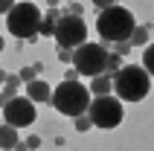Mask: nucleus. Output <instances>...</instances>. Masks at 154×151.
Listing matches in <instances>:
<instances>
[{
	"label": "nucleus",
	"mask_w": 154,
	"mask_h": 151,
	"mask_svg": "<svg viewBox=\"0 0 154 151\" xmlns=\"http://www.w3.org/2000/svg\"><path fill=\"white\" fill-rule=\"evenodd\" d=\"M151 90V76L140 64H122L111 76V93H116L119 102H143Z\"/></svg>",
	"instance_id": "nucleus-1"
},
{
	"label": "nucleus",
	"mask_w": 154,
	"mask_h": 151,
	"mask_svg": "<svg viewBox=\"0 0 154 151\" xmlns=\"http://www.w3.org/2000/svg\"><path fill=\"white\" fill-rule=\"evenodd\" d=\"M134 15H131V9L125 6H105L99 9V17H96V32L102 35V41L108 44H116V41H128L131 32H134Z\"/></svg>",
	"instance_id": "nucleus-2"
},
{
	"label": "nucleus",
	"mask_w": 154,
	"mask_h": 151,
	"mask_svg": "<svg viewBox=\"0 0 154 151\" xmlns=\"http://www.w3.org/2000/svg\"><path fill=\"white\" fill-rule=\"evenodd\" d=\"M90 90H87L82 82H61L55 90L50 93V105L58 113L64 116H79V113H85L87 105H90Z\"/></svg>",
	"instance_id": "nucleus-3"
},
{
	"label": "nucleus",
	"mask_w": 154,
	"mask_h": 151,
	"mask_svg": "<svg viewBox=\"0 0 154 151\" xmlns=\"http://www.w3.org/2000/svg\"><path fill=\"white\" fill-rule=\"evenodd\" d=\"M38 26H41V9L35 3H15L6 12V29L20 41L35 44L38 41Z\"/></svg>",
	"instance_id": "nucleus-4"
},
{
	"label": "nucleus",
	"mask_w": 154,
	"mask_h": 151,
	"mask_svg": "<svg viewBox=\"0 0 154 151\" xmlns=\"http://www.w3.org/2000/svg\"><path fill=\"white\" fill-rule=\"evenodd\" d=\"M105 61H108V47L105 44L85 41V44H79V47H73V52H70L73 70H79V76H87V79L105 73Z\"/></svg>",
	"instance_id": "nucleus-5"
},
{
	"label": "nucleus",
	"mask_w": 154,
	"mask_h": 151,
	"mask_svg": "<svg viewBox=\"0 0 154 151\" xmlns=\"http://www.w3.org/2000/svg\"><path fill=\"white\" fill-rule=\"evenodd\" d=\"M87 116H90V125L102 128V131H111V128H116L122 122V116H125V110H122V102L116 99V96H96V99H90V105H87L85 110Z\"/></svg>",
	"instance_id": "nucleus-6"
},
{
	"label": "nucleus",
	"mask_w": 154,
	"mask_h": 151,
	"mask_svg": "<svg viewBox=\"0 0 154 151\" xmlns=\"http://www.w3.org/2000/svg\"><path fill=\"white\" fill-rule=\"evenodd\" d=\"M52 38H55L58 47H67V50H73V47H79V44H85L87 41L85 17H79V15H61L58 20H55Z\"/></svg>",
	"instance_id": "nucleus-7"
},
{
	"label": "nucleus",
	"mask_w": 154,
	"mask_h": 151,
	"mask_svg": "<svg viewBox=\"0 0 154 151\" xmlns=\"http://www.w3.org/2000/svg\"><path fill=\"white\" fill-rule=\"evenodd\" d=\"M35 102H29L26 96H12V99L3 102V119H6V125L12 128H26L35 122Z\"/></svg>",
	"instance_id": "nucleus-8"
},
{
	"label": "nucleus",
	"mask_w": 154,
	"mask_h": 151,
	"mask_svg": "<svg viewBox=\"0 0 154 151\" xmlns=\"http://www.w3.org/2000/svg\"><path fill=\"white\" fill-rule=\"evenodd\" d=\"M50 93L52 87L41 79H32V82H26V99L35 102V105H41V102H50Z\"/></svg>",
	"instance_id": "nucleus-9"
},
{
	"label": "nucleus",
	"mask_w": 154,
	"mask_h": 151,
	"mask_svg": "<svg viewBox=\"0 0 154 151\" xmlns=\"http://www.w3.org/2000/svg\"><path fill=\"white\" fill-rule=\"evenodd\" d=\"M15 143H17V128H12V125H0V148L3 151H12L15 148Z\"/></svg>",
	"instance_id": "nucleus-10"
},
{
	"label": "nucleus",
	"mask_w": 154,
	"mask_h": 151,
	"mask_svg": "<svg viewBox=\"0 0 154 151\" xmlns=\"http://www.w3.org/2000/svg\"><path fill=\"white\" fill-rule=\"evenodd\" d=\"M87 90H90V93H99V96L111 93V76H105V73L93 76V79H90V87H87Z\"/></svg>",
	"instance_id": "nucleus-11"
},
{
	"label": "nucleus",
	"mask_w": 154,
	"mask_h": 151,
	"mask_svg": "<svg viewBox=\"0 0 154 151\" xmlns=\"http://www.w3.org/2000/svg\"><path fill=\"white\" fill-rule=\"evenodd\" d=\"M128 44H131V47H146V44H148V26H134Z\"/></svg>",
	"instance_id": "nucleus-12"
},
{
	"label": "nucleus",
	"mask_w": 154,
	"mask_h": 151,
	"mask_svg": "<svg viewBox=\"0 0 154 151\" xmlns=\"http://www.w3.org/2000/svg\"><path fill=\"white\" fill-rule=\"evenodd\" d=\"M20 84H23V82H20L17 76H6V82H3V90H0V93H3V99H12V96L17 93V87H20Z\"/></svg>",
	"instance_id": "nucleus-13"
},
{
	"label": "nucleus",
	"mask_w": 154,
	"mask_h": 151,
	"mask_svg": "<svg viewBox=\"0 0 154 151\" xmlns=\"http://www.w3.org/2000/svg\"><path fill=\"white\" fill-rule=\"evenodd\" d=\"M41 70H44V64H41V61H35V64H29V67H23V70H20V73H17V79L26 84V82H32V79L41 73Z\"/></svg>",
	"instance_id": "nucleus-14"
},
{
	"label": "nucleus",
	"mask_w": 154,
	"mask_h": 151,
	"mask_svg": "<svg viewBox=\"0 0 154 151\" xmlns=\"http://www.w3.org/2000/svg\"><path fill=\"white\" fill-rule=\"evenodd\" d=\"M140 67L146 70L148 76L154 73V47L151 44H146V50H143V64H140Z\"/></svg>",
	"instance_id": "nucleus-15"
},
{
	"label": "nucleus",
	"mask_w": 154,
	"mask_h": 151,
	"mask_svg": "<svg viewBox=\"0 0 154 151\" xmlns=\"http://www.w3.org/2000/svg\"><path fill=\"white\" fill-rule=\"evenodd\" d=\"M119 67H122V55H116V52H108V61H105V76H113Z\"/></svg>",
	"instance_id": "nucleus-16"
},
{
	"label": "nucleus",
	"mask_w": 154,
	"mask_h": 151,
	"mask_svg": "<svg viewBox=\"0 0 154 151\" xmlns=\"http://www.w3.org/2000/svg\"><path fill=\"white\" fill-rule=\"evenodd\" d=\"M73 125H76L79 134H85L87 128H93V125H90V116H87V113H79V116H73Z\"/></svg>",
	"instance_id": "nucleus-17"
},
{
	"label": "nucleus",
	"mask_w": 154,
	"mask_h": 151,
	"mask_svg": "<svg viewBox=\"0 0 154 151\" xmlns=\"http://www.w3.org/2000/svg\"><path fill=\"white\" fill-rule=\"evenodd\" d=\"M113 47H116V55H122V58H125V55L131 52V44H128V41H116Z\"/></svg>",
	"instance_id": "nucleus-18"
},
{
	"label": "nucleus",
	"mask_w": 154,
	"mask_h": 151,
	"mask_svg": "<svg viewBox=\"0 0 154 151\" xmlns=\"http://www.w3.org/2000/svg\"><path fill=\"white\" fill-rule=\"evenodd\" d=\"M64 15H79V17H85V12H82V6H79L76 0H70V9L64 12Z\"/></svg>",
	"instance_id": "nucleus-19"
},
{
	"label": "nucleus",
	"mask_w": 154,
	"mask_h": 151,
	"mask_svg": "<svg viewBox=\"0 0 154 151\" xmlns=\"http://www.w3.org/2000/svg\"><path fill=\"white\" fill-rule=\"evenodd\" d=\"M70 52H73V50H67V47H61V50H58V61L70 64Z\"/></svg>",
	"instance_id": "nucleus-20"
},
{
	"label": "nucleus",
	"mask_w": 154,
	"mask_h": 151,
	"mask_svg": "<svg viewBox=\"0 0 154 151\" xmlns=\"http://www.w3.org/2000/svg\"><path fill=\"white\" fill-rule=\"evenodd\" d=\"M38 145H41L38 137H29V140H26V148H29V151H38Z\"/></svg>",
	"instance_id": "nucleus-21"
},
{
	"label": "nucleus",
	"mask_w": 154,
	"mask_h": 151,
	"mask_svg": "<svg viewBox=\"0 0 154 151\" xmlns=\"http://www.w3.org/2000/svg\"><path fill=\"white\" fill-rule=\"evenodd\" d=\"M12 6H15V0H0V15H6Z\"/></svg>",
	"instance_id": "nucleus-22"
},
{
	"label": "nucleus",
	"mask_w": 154,
	"mask_h": 151,
	"mask_svg": "<svg viewBox=\"0 0 154 151\" xmlns=\"http://www.w3.org/2000/svg\"><path fill=\"white\" fill-rule=\"evenodd\" d=\"M64 82H79V70H67L64 73Z\"/></svg>",
	"instance_id": "nucleus-23"
},
{
	"label": "nucleus",
	"mask_w": 154,
	"mask_h": 151,
	"mask_svg": "<svg viewBox=\"0 0 154 151\" xmlns=\"http://www.w3.org/2000/svg\"><path fill=\"white\" fill-rule=\"evenodd\" d=\"M96 9H105V6H113V0H93Z\"/></svg>",
	"instance_id": "nucleus-24"
},
{
	"label": "nucleus",
	"mask_w": 154,
	"mask_h": 151,
	"mask_svg": "<svg viewBox=\"0 0 154 151\" xmlns=\"http://www.w3.org/2000/svg\"><path fill=\"white\" fill-rule=\"evenodd\" d=\"M12 151H29V148H26V143H20V140H17V143H15V148H12Z\"/></svg>",
	"instance_id": "nucleus-25"
},
{
	"label": "nucleus",
	"mask_w": 154,
	"mask_h": 151,
	"mask_svg": "<svg viewBox=\"0 0 154 151\" xmlns=\"http://www.w3.org/2000/svg\"><path fill=\"white\" fill-rule=\"evenodd\" d=\"M47 3H50V9H55V6H58V0H47Z\"/></svg>",
	"instance_id": "nucleus-26"
},
{
	"label": "nucleus",
	"mask_w": 154,
	"mask_h": 151,
	"mask_svg": "<svg viewBox=\"0 0 154 151\" xmlns=\"http://www.w3.org/2000/svg\"><path fill=\"white\" fill-rule=\"evenodd\" d=\"M3 102H6V99H3V93H0V108H3Z\"/></svg>",
	"instance_id": "nucleus-27"
},
{
	"label": "nucleus",
	"mask_w": 154,
	"mask_h": 151,
	"mask_svg": "<svg viewBox=\"0 0 154 151\" xmlns=\"http://www.w3.org/2000/svg\"><path fill=\"white\" fill-rule=\"evenodd\" d=\"M3 47H6V44H3V38H0V50H3Z\"/></svg>",
	"instance_id": "nucleus-28"
}]
</instances>
